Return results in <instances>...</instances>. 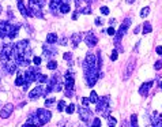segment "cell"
I'll use <instances>...</instances> for the list:
<instances>
[{"label":"cell","mask_w":162,"mask_h":127,"mask_svg":"<svg viewBox=\"0 0 162 127\" xmlns=\"http://www.w3.org/2000/svg\"><path fill=\"white\" fill-rule=\"evenodd\" d=\"M14 112V105L11 104V103H8V104H6L3 107V109H1V112H0V117H3V119H7V117H10V115Z\"/></svg>","instance_id":"14"},{"label":"cell","mask_w":162,"mask_h":127,"mask_svg":"<svg viewBox=\"0 0 162 127\" xmlns=\"http://www.w3.org/2000/svg\"><path fill=\"white\" fill-rule=\"evenodd\" d=\"M0 60H1L3 64L11 62V60H15V58H14V44H6L3 47L1 53H0Z\"/></svg>","instance_id":"4"},{"label":"cell","mask_w":162,"mask_h":127,"mask_svg":"<svg viewBox=\"0 0 162 127\" xmlns=\"http://www.w3.org/2000/svg\"><path fill=\"white\" fill-rule=\"evenodd\" d=\"M57 108H59V112H60V111H64V108H65V103H64V100L59 101V105H57Z\"/></svg>","instance_id":"36"},{"label":"cell","mask_w":162,"mask_h":127,"mask_svg":"<svg viewBox=\"0 0 162 127\" xmlns=\"http://www.w3.org/2000/svg\"><path fill=\"white\" fill-rule=\"evenodd\" d=\"M62 86H63V82H62L60 75H59V74H55L53 77H51V78H49L48 93H51V92H60V90L63 89Z\"/></svg>","instance_id":"6"},{"label":"cell","mask_w":162,"mask_h":127,"mask_svg":"<svg viewBox=\"0 0 162 127\" xmlns=\"http://www.w3.org/2000/svg\"><path fill=\"white\" fill-rule=\"evenodd\" d=\"M128 3H133V0H128Z\"/></svg>","instance_id":"52"},{"label":"cell","mask_w":162,"mask_h":127,"mask_svg":"<svg viewBox=\"0 0 162 127\" xmlns=\"http://www.w3.org/2000/svg\"><path fill=\"white\" fill-rule=\"evenodd\" d=\"M74 111H75V105L74 104H70V105L65 107V112H67V114H72Z\"/></svg>","instance_id":"34"},{"label":"cell","mask_w":162,"mask_h":127,"mask_svg":"<svg viewBox=\"0 0 162 127\" xmlns=\"http://www.w3.org/2000/svg\"><path fill=\"white\" fill-rule=\"evenodd\" d=\"M22 127H34V126H33V124H30V123H27V122H26V123L23 124Z\"/></svg>","instance_id":"50"},{"label":"cell","mask_w":162,"mask_h":127,"mask_svg":"<svg viewBox=\"0 0 162 127\" xmlns=\"http://www.w3.org/2000/svg\"><path fill=\"white\" fill-rule=\"evenodd\" d=\"M83 1H86V3H87V4H91V3H93V1H95V0H83Z\"/></svg>","instance_id":"51"},{"label":"cell","mask_w":162,"mask_h":127,"mask_svg":"<svg viewBox=\"0 0 162 127\" xmlns=\"http://www.w3.org/2000/svg\"><path fill=\"white\" fill-rule=\"evenodd\" d=\"M108 124H109V127H116L117 124V119L113 116H109V119H108Z\"/></svg>","instance_id":"30"},{"label":"cell","mask_w":162,"mask_h":127,"mask_svg":"<svg viewBox=\"0 0 162 127\" xmlns=\"http://www.w3.org/2000/svg\"><path fill=\"white\" fill-rule=\"evenodd\" d=\"M36 81H37V82H40V83H49V78L46 77V75L41 74V72H38V74H37Z\"/></svg>","instance_id":"25"},{"label":"cell","mask_w":162,"mask_h":127,"mask_svg":"<svg viewBox=\"0 0 162 127\" xmlns=\"http://www.w3.org/2000/svg\"><path fill=\"white\" fill-rule=\"evenodd\" d=\"M149 13H150V8H149V7H144V8H142L140 16H142V18H146V16L149 15Z\"/></svg>","instance_id":"33"},{"label":"cell","mask_w":162,"mask_h":127,"mask_svg":"<svg viewBox=\"0 0 162 127\" xmlns=\"http://www.w3.org/2000/svg\"><path fill=\"white\" fill-rule=\"evenodd\" d=\"M46 67H48L49 70H56V69H57V63H56L55 60H48V64H46Z\"/></svg>","instance_id":"29"},{"label":"cell","mask_w":162,"mask_h":127,"mask_svg":"<svg viewBox=\"0 0 162 127\" xmlns=\"http://www.w3.org/2000/svg\"><path fill=\"white\" fill-rule=\"evenodd\" d=\"M94 69H98V64H97V55H94V53L89 52L87 55H86V59H84L83 62V71L87 72L90 71V70H94ZM100 70V69H98Z\"/></svg>","instance_id":"5"},{"label":"cell","mask_w":162,"mask_h":127,"mask_svg":"<svg viewBox=\"0 0 162 127\" xmlns=\"http://www.w3.org/2000/svg\"><path fill=\"white\" fill-rule=\"evenodd\" d=\"M101 14H104V15H108V14L110 13L109 11V8H108V7H101Z\"/></svg>","instance_id":"39"},{"label":"cell","mask_w":162,"mask_h":127,"mask_svg":"<svg viewBox=\"0 0 162 127\" xmlns=\"http://www.w3.org/2000/svg\"><path fill=\"white\" fill-rule=\"evenodd\" d=\"M102 23H104V21H102V18H95V25H97V26H101Z\"/></svg>","instance_id":"44"},{"label":"cell","mask_w":162,"mask_h":127,"mask_svg":"<svg viewBox=\"0 0 162 127\" xmlns=\"http://www.w3.org/2000/svg\"><path fill=\"white\" fill-rule=\"evenodd\" d=\"M46 95H48V86L40 83L29 93V98H33V100H34V98H37V97H42V96H46Z\"/></svg>","instance_id":"9"},{"label":"cell","mask_w":162,"mask_h":127,"mask_svg":"<svg viewBox=\"0 0 162 127\" xmlns=\"http://www.w3.org/2000/svg\"><path fill=\"white\" fill-rule=\"evenodd\" d=\"M11 23L6 22V21H0V37L1 38H6L8 36V30H10Z\"/></svg>","instance_id":"15"},{"label":"cell","mask_w":162,"mask_h":127,"mask_svg":"<svg viewBox=\"0 0 162 127\" xmlns=\"http://www.w3.org/2000/svg\"><path fill=\"white\" fill-rule=\"evenodd\" d=\"M57 40H59V37H57L56 33H48V36H46V42H49V44H55Z\"/></svg>","instance_id":"24"},{"label":"cell","mask_w":162,"mask_h":127,"mask_svg":"<svg viewBox=\"0 0 162 127\" xmlns=\"http://www.w3.org/2000/svg\"><path fill=\"white\" fill-rule=\"evenodd\" d=\"M130 25H131V19L130 18H127V19H124V22L121 23V26H120V29L116 32V34H114V44H116L117 47L120 45V41H121V38H123V36L125 34V32L128 30V27H130Z\"/></svg>","instance_id":"7"},{"label":"cell","mask_w":162,"mask_h":127,"mask_svg":"<svg viewBox=\"0 0 162 127\" xmlns=\"http://www.w3.org/2000/svg\"><path fill=\"white\" fill-rule=\"evenodd\" d=\"M27 123L33 124L34 127H40V126H42L41 122H40V120H38V117H37L36 112H34V114H32L29 117H27Z\"/></svg>","instance_id":"21"},{"label":"cell","mask_w":162,"mask_h":127,"mask_svg":"<svg viewBox=\"0 0 162 127\" xmlns=\"http://www.w3.org/2000/svg\"><path fill=\"white\" fill-rule=\"evenodd\" d=\"M151 124L152 127H162V115L158 112H152L151 115Z\"/></svg>","instance_id":"17"},{"label":"cell","mask_w":162,"mask_h":127,"mask_svg":"<svg viewBox=\"0 0 162 127\" xmlns=\"http://www.w3.org/2000/svg\"><path fill=\"white\" fill-rule=\"evenodd\" d=\"M25 82H26V79H25V74H19L18 77H16V79H15V85H16V86H23Z\"/></svg>","instance_id":"26"},{"label":"cell","mask_w":162,"mask_h":127,"mask_svg":"<svg viewBox=\"0 0 162 127\" xmlns=\"http://www.w3.org/2000/svg\"><path fill=\"white\" fill-rule=\"evenodd\" d=\"M89 98H90V103H94V104H95V103L98 101V96H97V93H95V92L93 90V92L90 93V97H89Z\"/></svg>","instance_id":"31"},{"label":"cell","mask_w":162,"mask_h":127,"mask_svg":"<svg viewBox=\"0 0 162 127\" xmlns=\"http://www.w3.org/2000/svg\"><path fill=\"white\" fill-rule=\"evenodd\" d=\"M45 6V0H29V11L32 16L42 18V7Z\"/></svg>","instance_id":"3"},{"label":"cell","mask_w":162,"mask_h":127,"mask_svg":"<svg viewBox=\"0 0 162 127\" xmlns=\"http://www.w3.org/2000/svg\"><path fill=\"white\" fill-rule=\"evenodd\" d=\"M82 104H83V107H87V105L90 104V98L83 97V98H82Z\"/></svg>","instance_id":"38"},{"label":"cell","mask_w":162,"mask_h":127,"mask_svg":"<svg viewBox=\"0 0 162 127\" xmlns=\"http://www.w3.org/2000/svg\"><path fill=\"white\" fill-rule=\"evenodd\" d=\"M49 8L56 15V11H60L62 14H67L70 11V0H51Z\"/></svg>","instance_id":"2"},{"label":"cell","mask_w":162,"mask_h":127,"mask_svg":"<svg viewBox=\"0 0 162 127\" xmlns=\"http://www.w3.org/2000/svg\"><path fill=\"white\" fill-rule=\"evenodd\" d=\"M81 41H82V34H79V33H74V34L71 36V42H72V45H74V48H76Z\"/></svg>","instance_id":"23"},{"label":"cell","mask_w":162,"mask_h":127,"mask_svg":"<svg viewBox=\"0 0 162 127\" xmlns=\"http://www.w3.org/2000/svg\"><path fill=\"white\" fill-rule=\"evenodd\" d=\"M71 53L70 52H67V53H64V56H63V58H64V60H71Z\"/></svg>","instance_id":"45"},{"label":"cell","mask_w":162,"mask_h":127,"mask_svg":"<svg viewBox=\"0 0 162 127\" xmlns=\"http://www.w3.org/2000/svg\"><path fill=\"white\" fill-rule=\"evenodd\" d=\"M117 58H119V55H117V51H113V52H112V55H110V59H112V60H117Z\"/></svg>","instance_id":"43"},{"label":"cell","mask_w":162,"mask_h":127,"mask_svg":"<svg viewBox=\"0 0 162 127\" xmlns=\"http://www.w3.org/2000/svg\"><path fill=\"white\" fill-rule=\"evenodd\" d=\"M90 127H101V120L98 119V117H95V119H93V123H91Z\"/></svg>","instance_id":"35"},{"label":"cell","mask_w":162,"mask_h":127,"mask_svg":"<svg viewBox=\"0 0 162 127\" xmlns=\"http://www.w3.org/2000/svg\"><path fill=\"white\" fill-rule=\"evenodd\" d=\"M108 34H109V36H114V34H116L114 27H109V29H108Z\"/></svg>","instance_id":"42"},{"label":"cell","mask_w":162,"mask_h":127,"mask_svg":"<svg viewBox=\"0 0 162 127\" xmlns=\"http://www.w3.org/2000/svg\"><path fill=\"white\" fill-rule=\"evenodd\" d=\"M65 83H64V86H65V89H72L74 88V83H75V79H74V75L71 74V72L68 71L67 74H65Z\"/></svg>","instance_id":"18"},{"label":"cell","mask_w":162,"mask_h":127,"mask_svg":"<svg viewBox=\"0 0 162 127\" xmlns=\"http://www.w3.org/2000/svg\"><path fill=\"white\" fill-rule=\"evenodd\" d=\"M60 42H62V45H67V42H68V40L65 38V37H62L60 38Z\"/></svg>","instance_id":"47"},{"label":"cell","mask_w":162,"mask_h":127,"mask_svg":"<svg viewBox=\"0 0 162 127\" xmlns=\"http://www.w3.org/2000/svg\"><path fill=\"white\" fill-rule=\"evenodd\" d=\"M53 103H55V98H48V100L45 101V107H51Z\"/></svg>","instance_id":"40"},{"label":"cell","mask_w":162,"mask_h":127,"mask_svg":"<svg viewBox=\"0 0 162 127\" xmlns=\"http://www.w3.org/2000/svg\"><path fill=\"white\" fill-rule=\"evenodd\" d=\"M84 42L87 44V47H95L97 45V42H98V38L94 33L87 32L86 33V36H84Z\"/></svg>","instance_id":"12"},{"label":"cell","mask_w":162,"mask_h":127,"mask_svg":"<svg viewBox=\"0 0 162 127\" xmlns=\"http://www.w3.org/2000/svg\"><path fill=\"white\" fill-rule=\"evenodd\" d=\"M18 30H19V25H12L11 23V26H10V30H8V38H15L16 34H18Z\"/></svg>","instance_id":"22"},{"label":"cell","mask_w":162,"mask_h":127,"mask_svg":"<svg viewBox=\"0 0 162 127\" xmlns=\"http://www.w3.org/2000/svg\"><path fill=\"white\" fill-rule=\"evenodd\" d=\"M44 55H45V58H51V56H55L56 55V48L53 47V44H49V42H46V44H44Z\"/></svg>","instance_id":"16"},{"label":"cell","mask_w":162,"mask_h":127,"mask_svg":"<svg viewBox=\"0 0 162 127\" xmlns=\"http://www.w3.org/2000/svg\"><path fill=\"white\" fill-rule=\"evenodd\" d=\"M139 30H140V26H136L135 29H133V33L136 34V33H139Z\"/></svg>","instance_id":"49"},{"label":"cell","mask_w":162,"mask_h":127,"mask_svg":"<svg viewBox=\"0 0 162 127\" xmlns=\"http://www.w3.org/2000/svg\"><path fill=\"white\" fill-rule=\"evenodd\" d=\"M14 58H15L18 66L22 67H29L30 66V47L27 40H22V41L14 44Z\"/></svg>","instance_id":"1"},{"label":"cell","mask_w":162,"mask_h":127,"mask_svg":"<svg viewBox=\"0 0 162 127\" xmlns=\"http://www.w3.org/2000/svg\"><path fill=\"white\" fill-rule=\"evenodd\" d=\"M18 8H19L21 14H22L25 18H27V16H32V15H30L29 8H26V7H25V4H23V0H18Z\"/></svg>","instance_id":"19"},{"label":"cell","mask_w":162,"mask_h":127,"mask_svg":"<svg viewBox=\"0 0 162 127\" xmlns=\"http://www.w3.org/2000/svg\"><path fill=\"white\" fill-rule=\"evenodd\" d=\"M33 63H34L36 66H40V64H41V58H38V56H34V58H33Z\"/></svg>","instance_id":"37"},{"label":"cell","mask_w":162,"mask_h":127,"mask_svg":"<svg viewBox=\"0 0 162 127\" xmlns=\"http://www.w3.org/2000/svg\"><path fill=\"white\" fill-rule=\"evenodd\" d=\"M79 116L83 120V123H89L91 120V117H93V112L87 107H82L81 105V108H79Z\"/></svg>","instance_id":"11"},{"label":"cell","mask_w":162,"mask_h":127,"mask_svg":"<svg viewBox=\"0 0 162 127\" xmlns=\"http://www.w3.org/2000/svg\"><path fill=\"white\" fill-rule=\"evenodd\" d=\"M152 30V26L150 22H144V25H143V34H149V33H151Z\"/></svg>","instance_id":"27"},{"label":"cell","mask_w":162,"mask_h":127,"mask_svg":"<svg viewBox=\"0 0 162 127\" xmlns=\"http://www.w3.org/2000/svg\"><path fill=\"white\" fill-rule=\"evenodd\" d=\"M0 14H1V4H0Z\"/></svg>","instance_id":"54"},{"label":"cell","mask_w":162,"mask_h":127,"mask_svg":"<svg viewBox=\"0 0 162 127\" xmlns=\"http://www.w3.org/2000/svg\"><path fill=\"white\" fill-rule=\"evenodd\" d=\"M162 67V60H158V62H155V64H154V69L155 70H159Z\"/></svg>","instance_id":"41"},{"label":"cell","mask_w":162,"mask_h":127,"mask_svg":"<svg viewBox=\"0 0 162 127\" xmlns=\"http://www.w3.org/2000/svg\"><path fill=\"white\" fill-rule=\"evenodd\" d=\"M155 51H157V53H159V55H162V47H157V48H155Z\"/></svg>","instance_id":"48"},{"label":"cell","mask_w":162,"mask_h":127,"mask_svg":"<svg viewBox=\"0 0 162 127\" xmlns=\"http://www.w3.org/2000/svg\"><path fill=\"white\" fill-rule=\"evenodd\" d=\"M97 104V112H100L101 115L104 116H108L110 112V108H109V97H102V98H98V101L95 103Z\"/></svg>","instance_id":"8"},{"label":"cell","mask_w":162,"mask_h":127,"mask_svg":"<svg viewBox=\"0 0 162 127\" xmlns=\"http://www.w3.org/2000/svg\"><path fill=\"white\" fill-rule=\"evenodd\" d=\"M72 95H74L72 89H65V96H68V97H70V96H72Z\"/></svg>","instance_id":"46"},{"label":"cell","mask_w":162,"mask_h":127,"mask_svg":"<svg viewBox=\"0 0 162 127\" xmlns=\"http://www.w3.org/2000/svg\"><path fill=\"white\" fill-rule=\"evenodd\" d=\"M79 14H84V15H89V14H91V8H90V4H87L86 7H82L81 10L78 11Z\"/></svg>","instance_id":"28"},{"label":"cell","mask_w":162,"mask_h":127,"mask_svg":"<svg viewBox=\"0 0 162 127\" xmlns=\"http://www.w3.org/2000/svg\"><path fill=\"white\" fill-rule=\"evenodd\" d=\"M159 88H161V89H162V82H161V83H159Z\"/></svg>","instance_id":"53"},{"label":"cell","mask_w":162,"mask_h":127,"mask_svg":"<svg viewBox=\"0 0 162 127\" xmlns=\"http://www.w3.org/2000/svg\"><path fill=\"white\" fill-rule=\"evenodd\" d=\"M152 86V82H146V83H143L142 86L139 88V95L142 96H147L150 92V88Z\"/></svg>","instance_id":"20"},{"label":"cell","mask_w":162,"mask_h":127,"mask_svg":"<svg viewBox=\"0 0 162 127\" xmlns=\"http://www.w3.org/2000/svg\"><path fill=\"white\" fill-rule=\"evenodd\" d=\"M36 115H37V117H38V120L41 122L42 126L45 123H48V122L51 120V117H52V114H51V111H48V109H37Z\"/></svg>","instance_id":"10"},{"label":"cell","mask_w":162,"mask_h":127,"mask_svg":"<svg viewBox=\"0 0 162 127\" xmlns=\"http://www.w3.org/2000/svg\"><path fill=\"white\" fill-rule=\"evenodd\" d=\"M131 127H138V117L135 114L131 116Z\"/></svg>","instance_id":"32"},{"label":"cell","mask_w":162,"mask_h":127,"mask_svg":"<svg viewBox=\"0 0 162 127\" xmlns=\"http://www.w3.org/2000/svg\"><path fill=\"white\" fill-rule=\"evenodd\" d=\"M135 66H136V60L135 58L130 59V62H128V64L125 66V72H124V78H130L131 75H132L133 70H135Z\"/></svg>","instance_id":"13"}]
</instances>
